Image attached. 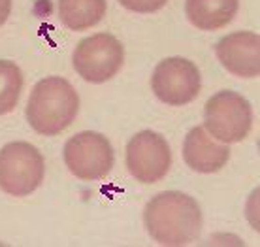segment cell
Returning a JSON list of instances; mask_svg holds the SVG:
<instances>
[{
	"mask_svg": "<svg viewBox=\"0 0 260 247\" xmlns=\"http://www.w3.org/2000/svg\"><path fill=\"white\" fill-rule=\"evenodd\" d=\"M143 223L156 243L181 247L200 236L204 217L192 196L181 191H164L147 202Z\"/></svg>",
	"mask_w": 260,
	"mask_h": 247,
	"instance_id": "6da1fadb",
	"label": "cell"
},
{
	"mask_svg": "<svg viewBox=\"0 0 260 247\" xmlns=\"http://www.w3.org/2000/svg\"><path fill=\"white\" fill-rule=\"evenodd\" d=\"M79 111V97L74 85L64 78L49 76L32 87L26 121L42 136H57L74 123Z\"/></svg>",
	"mask_w": 260,
	"mask_h": 247,
	"instance_id": "7a4b0ae2",
	"label": "cell"
},
{
	"mask_svg": "<svg viewBox=\"0 0 260 247\" xmlns=\"http://www.w3.org/2000/svg\"><path fill=\"white\" fill-rule=\"evenodd\" d=\"M253 127V110L245 97L236 91H219L204 108V129L222 143H238L249 136Z\"/></svg>",
	"mask_w": 260,
	"mask_h": 247,
	"instance_id": "3957f363",
	"label": "cell"
},
{
	"mask_svg": "<svg viewBox=\"0 0 260 247\" xmlns=\"http://www.w3.org/2000/svg\"><path fill=\"white\" fill-rule=\"evenodd\" d=\"M46 174L44 157L32 143L12 142L0 149V189L10 196H28Z\"/></svg>",
	"mask_w": 260,
	"mask_h": 247,
	"instance_id": "277c9868",
	"label": "cell"
},
{
	"mask_svg": "<svg viewBox=\"0 0 260 247\" xmlns=\"http://www.w3.org/2000/svg\"><path fill=\"white\" fill-rule=\"evenodd\" d=\"M66 168L83 181H96L102 179L113 168V147L110 140L92 130H85L64 143L62 149Z\"/></svg>",
	"mask_w": 260,
	"mask_h": 247,
	"instance_id": "5b68a950",
	"label": "cell"
},
{
	"mask_svg": "<svg viewBox=\"0 0 260 247\" xmlns=\"http://www.w3.org/2000/svg\"><path fill=\"white\" fill-rule=\"evenodd\" d=\"M123 60V44L108 33H100L81 40L72 57L76 72L89 83L110 81L121 70Z\"/></svg>",
	"mask_w": 260,
	"mask_h": 247,
	"instance_id": "8992f818",
	"label": "cell"
},
{
	"mask_svg": "<svg viewBox=\"0 0 260 247\" xmlns=\"http://www.w3.org/2000/svg\"><path fill=\"white\" fill-rule=\"evenodd\" d=\"M151 89L164 104H189L202 91L200 70L189 59L168 57L155 66L151 76Z\"/></svg>",
	"mask_w": 260,
	"mask_h": 247,
	"instance_id": "52a82bcc",
	"label": "cell"
},
{
	"mask_svg": "<svg viewBox=\"0 0 260 247\" xmlns=\"http://www.w3.org/2000/svg\"><path fill=\"white\" fill-rule=\"evenodd\" d=\"M126 168L136 181L151 185L160 181L172 168V149L155 130H142L126 143Z\"/></svg>",
	"mask_w": 260,
	"mask_h": 247,
	"instance_id": "ba28073f",
	"label": "cell"
},
{
	"mask_svg": "<svg viewBox=\"0 0 260 247\" xmlns=\"http://www.w3.org/2000/svg\"><path fill=\"white\" fill-rule=\"evenodd\" d=\"M215 55L230 74L256 78L260 72V38L256 33L240 30L226 34L215 46Z\"/></svg>",
	"mask_w": 260,
	"mask_h": 247,
	"instance_id": "9c48e42d",
	"label": "cell"
},
{
	"mask_svg": "<svg viewBox=\"0 0 260 247\" xmlns=\"http://www.w3.org/2000/svg\"><path fill=\"white\" fill-rule=\"evenodd\" d=\"M230 149L226 143L209 136L204 127H194L183 140V161L198 174H213L228 163Z\"/></svg>",
	"mask_w": 260,
	"mask_h": 247,
	"instance_id": "30bf717a",
	"label": "cell"
},
{
	"mask_svg": "<svg viewBox=\"0 0 260 247\" xmlns=\"http://www.w3.org/2000/svg\"><path fill=\"white\" fill-rule=\"evenodd\" d=\"M240 0H185V15L200 30H219L232 23Z\"/></svg>",
	"mask_w": 260,
	"mask_h": 247,
	"instance_id": "8fae6325",
	"label": "cell"
},
{
	"mask_svg": "<svg viewBox=\"0 0 260 247\" xmlns=\"http://www.w3.org/2000/svg\"><path fill=\"white\" fill-rule=\"evenodd\" d=\"M106 15V0H59V17L70 30L96 26Z\"/></svg>",
	"mask_w": 260,
	"mask_h": 247,
	"instance_id": "7c38bea8",
	"label": "cell"
},
{
	"mask_svg": "<svg viewBox=\"0 0 260 247\" xmlns=\"http://www.w3.org/2000/svg\"><path fill=\"white\" fill-rule=\"evenodd\" d=\"M23 91L21 68L12 60L0 59V115H6L19 104Z\"/></svg>",
	"mask_w": 260,
	"mask_h": 247,
	"instance_id": "4fadbf2b",
	"label": "cell"
},
{
	"mask_svg": "<svg viewBox=\"0 0 260 247\" xmlns=\"http://www.w3.org/2000/svg\"><path fill=\"white\" fill-rule=\"evenodd\" d=\"M168 0H119V4L134 13H155L166 6Z\"/></svg>",
	"mask_w": 260,
	"mask_h": 247,
	"instance_id": "5bb4252c",
	"label": "cell"
},
{
	"mask_svg": "<svg viewBox=\"0 0 260 247\" xmlns=\"http://www.w3.org/2000/svg\"><path fill=\"white\" fill-rule=\"evenodd\" d=\"M12 12V0H0V26L4 25Z\"/></svg>",
	"mask_w": 260,
	"mask_h": 247,
	"instance_id": "9a60e30c",
	"label": "cell"
}]
</instances>
